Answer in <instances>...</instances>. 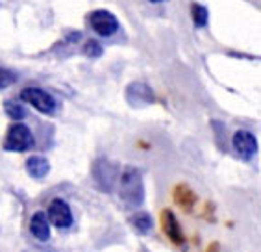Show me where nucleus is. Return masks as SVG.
<instances>
[{"label": "nucleus", "mask_w": 261, "mask_h": 252, "mask_svg": "<svg viewBox=\"0 0 261 252\" xmlns=\"http://www.w3.org/2000/svg\"><path fill=\"white\" fill-rule=\"evenodd\" d=\"M119 197L126 206L139 208L145 202V182L137 167H126L119 180Z\"/></svg>", "instance_id": "nucleus-1"}, {"label": "nucleus", "mask_w": 261, "mask_h": 252, "mask_svg": "<svg viewBox=\"0 0 261 252\" xmlns=\"http://www.w3.org/2000/svg\"><path fill=\"white\" fill-rule=\"evenodd\" d=\"M34 145L35 137L32 134V130L22 122H17V124L10 126L2 146H4L6 152H26L34 148Z\"/></svg>", "instance_id": "nucleus-2"}, {"label": "nucleus", "mask_w": 261, "mask_h": 252, "mask_svg": "<svg viewBox=\"0 0 261 252\" xmlns=\"http://www.w3.org/2000/svg\"><path fill=\"white\" fill-rule=\"evenodd\" d=\"M126 102L136 110H143L156 102V93L145 82H132L126 87Z\"/></svg>", "instance_id": "nucleus-3"}, {"label": "nucleus", "mask_w": 261, "mask_h": 252, "mask_svg": "<svg viewBox=\"0 0 261 252\" xmlns=\"http://www.w3.org/2000/svg\"><path fill=\"white\" fill-rule=\"evenodd\" d=\"M20 98L35 108L37 111L45 113V115H52L56 111V100L50 93H46L41 87H24L20 91Z\"/></svg>", "instance_id": "nucleus-4"}, {"label": "nucleus", "mask_w": 261, "mask_h": 252, "mask_svg": "<svg viewBox=\"0 0 261 252\" xmlns=\"http://www.w3.org/2000/svg\"><path fill=\"white\" fill-rule=\"evenodd\" d=\"M117 165L115 163H111L110 160H106V158H98L95 163H93V178H95L96 186L98 189L102 191H111L113 186H115V180H117Z\"/></svg>", "instance_id": "nucleus-5"}, {"label": "nucleus", "mask_w": 261, "mask_h": 252, "mask_svg": "<svg viewBox=\"0 0 261 252\" xmlns=\"http://www.w3.org/2000/svg\"><path fill=\"white\" fill-rule=\"evenodd\" d=\"M91 28L100 37H110L119 30V19L108 10H96L89 15Z\"/></svg>", "instance_id": "nucleus-6"}, {"label": "nucleus", "mask_w": 261, "mask_h": 252, "mask_svg": "<svg viewBox=\"0 0 261 252\" xmlns=\"http://www.w3.org/2000/svg\"><path fill=\"white\" fill-rule=\"evenodd\" d=\"M46 217H48L50 224H54L60 230H65V228L72 226V212H70L69 202L63 200V198H54L50 202Z\"/></svg>", "instance_id": "nucleus-7"}, {"label": "nucleus", "mask_w": 261, "mask_h": 252, "mask_svg": "<svg viewBox=\"0 0 261 252\" xmlns=\"http://www.w3.org/2000/svg\"><path fill=\"white\" fill-rule=\"evenodd\" d=\"M231 145H233V150L241 160L248 162L256 156L257 152V139L256 136L248 130H237L233 134V139H231Z\"/></svg>", "instance_id": "nucleus-8"}, {"label": "nucleus", "mask_w": 261, "mask_h": 252, "mask_svg": "<svg viewBox=\"0 0 261 252\" xmlns=\"http://www.w3.org/2000/svg\"><path fill=\"white\" fill-rule=\"evenodd\" d=\"M161 222H163V230H165L167 237H169L174 245H186L184 230H181L180 222H178V219H176V215L171 210H163V213H161Z\"/></svg>", "instance_id": "nucleus-9"}, {"label": "nucleus", "mask_w": 261, "mask_h": 252, "mask_svg": "<svg viewBox=\"0 0 261 252\" xmlns=\"http://www.w3.org/2000/svg\"><path fill=\"white\" fill-rule=\"evenodd\" d=\"M30 232L37 241L50 239V221L45 212H35L30 219Z\"/></svg>", "instance_id": "nucleus-10"}, {"label": "nucleus", "mask_w": 261, "mask_h": 252, "mask_svg": "<svg viewBox=\"0 0 261 252\" xmlns=\"http://www.w3.org/2000/svg\"><path fill=\"white\" fill-rule=\"evenodd\" d=\"M26 171L35 180H43L50 172V162L45 156H30L26 160Z\"/></svg>", "instance_id": "nucleus-11"}, {"label": "nucleus", "mask_w": 261, "mask_h": 252, "mask_svg": "<svg viewBox=\"0 0 261 252\" xmlns=\"http://www.w3.org/2000/svg\"><path fill=\"white\" fill-rule=\"evenodd\" d=\"M130 224L136 228V232L148 234L154 228V219H152V215L148 212H139L130 217Z\"/></svg>", "instance_id": "nucleus-12"}, {"label": "nucleus", "mask_w": 261, "mask_h": 252, "mask_svg": "<svg viewBox=\"0 0 261 252\" xmlns=\"http://www.w3.org/2000/svg\"><path fill=\"white\" fill-rule=\"evenodd\" d=\"M4 111H6V115L10 117V119H13V121H22V119H26V115H28V110L24 108V104H20V102H17V100L4 102Z\"/></svg>", "instance_id": "nucleus-13"}, {"label": "nucleus", "mask_w": 261, "mask_h": 252, "mask_svg": "<svg viewBox=\"0 0 261 252\" xmlns=\"http://www.w3.org/2000/svg\"><path fill=\"white\" fill-rule=\"evenodd\" d=\"M174 198L176 202L180 204L184 210H191L193 204H195V195H193V191L189 189V187L186 186H178L174 191Z\"/></svg>", "instance_id": "nucleus-14"}, {"label": "nucleus", "mask_w": 261, "mask_h": 252, "mask_svg": "<svg viewBox=\"0 0 261 252\" xmlns=\"http://www.w3.org/2000/svg\"><path fill=\"white\" fill-rule=\"evenodd\" d=\"M191 17L193 22H195L196 28H204L207 24V8L200 4H193L191 6Z\"/></svg>", "instance_id": "nucleus-15"}, {"label": "nucleus", "mask_w": 261, "mask_h": 252, "mask_svg": "<svg viewBox=\"0 0 261 252\" xmlns=\"http://www.w3.org/2000/svg\"><path fill=\"white\" fill-rule=\"evenodd\" d=\"M84 54L89 56V58H98V56H102L100 43L95 39H87L86 45H84Z\"/></svg>", "instance_id": "nucleus-16"}, {"label": "nucleus", "mask_w": 261, "mask_h": 252, "mask_svg": "<svg viewBox=\"0 0 261 252\" xmlns=\"http://www.w3.org/2000/svg\"><path fill=\"white\" fill-rule=\"evenodd\" d=\"M15 80H17L15 72H11V71H8V69H2V67H0V91L6 89L8 86H11Z\"/></svg>", "instance_id": "nucleus-17"}, {"label": "nucleus", "mask_w": 261, "mask_h": 252, "mask_svg": "<svg viewBox=\"0 0 261 252\" xmlns=\"http://www.w3.org/2000/svg\"><path fill=\"white\" fill-rule=\"evenodd\" d=\"M150 2H154V4H160V2H165V0H150Z\"/></svg>", "instance_id": "nucleus-18"}]
</instances>
